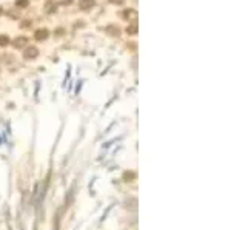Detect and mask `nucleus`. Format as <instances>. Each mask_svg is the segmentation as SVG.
I'll return each instance as SVG.
<instances>
[{
    "instance_id": "1",
    "label": "nucleus",
    "mask_w": 231,
    "mask_h": 230,
    "mask_svg": "<svg viewBox=\"0 0 231 230\" xmlns=\"http://www.w3.org/2000/svg\"><path fill=\"white\" fill-rule=\"evenodd\" d=\"M123 19L125 20H128V22H131V23H134L136 20H137V17H139V14H137V11L136 9H133V8H130V9H125L123 11Z\"/></svg>"
},
{
    "instance_id": "2",
    "label": "nucleus",
    "mask_w": 231,
    "mask_h": 230,
    "mask_svg": "<svg viewBox=\"0 0 231 230\" xmlns=\"http://www.w3.org/2000/svg\"><path fill=\"white\" fill-rule=\"evenodd\" d=\"M39 56V50L36 46H28L25 51H23V57L26 60H30V59H36Z\"/></svg>"
},
{
    "instance_id": "3",
    "label": "nucleus",
    "mask_w": 231,
    "mask_h": 230,
    "mask_svg": "<svg viewBox=\"0 0 231 230\" xmlns=\"http://www.w3.org/2000/svg\"><path fill=\"white\" fill-rule=\"evenodd\" d=\"M96 6V0H79V8L82 11H88Z\"/></svg>"
},
{
    "instance_id": "4",
    "label": "nucleus",
    "mask_w": 231,
    "mask_h": 230,
    "mask_svg": "<svg viewBox=\"0 0 231 230\" xmlns=\"http://www.w3.org/2000/svg\"><path fill=\"white\" fill-rule=\"evenodd\" d=\"M45 11L48 12V14H54V12L57 11V5L54 0H48V2L45 3Z\"/></svg>"
},
{
    "instance_id": "5",
    "label": "nucleus",
    "mask_w": 231,
    "mask_h": 230,
    "mask_svg": "<svg viewBox=\"0 0 231 230\" xmlns=\"http://www.w3.org/2000/svg\"><path fill=\"white\" fill-rule=\"evenodd\" d=\"M26 43H28V39L22 36V37L14 39V42H12V46H14V48H23Z\"/></svg>"
},
{
    "instance_id": "6",
    "label": "nucleus",
    "mask_w": 231,
    "mask_h": 230,
    "mask_svg": "<svg viewBox=\"0 0 231 230\" xmlns=\"http://www.w3.org/2000/svg\"><path fill=\"white\" fill-rule=\"evenodd\" d=\"M105 33H108L110 36H119L120 34V28L117 25H108L105 28Z\"/></svg>"
},
{
    "instance_id": "7",
    "label": "nucleus",
    "mask_w": 231,
    "mask_h": 230,
    "mask_svg": "<svg viewBox=\"0 0 231 230\" xmlns=\"http://www.w3.org/2000/svg\"><path fill=\"white\" fill-rule=\"evenodd\" d=\"M48 33H49V31H48L46 28L37 30V31H36V39H37V40H45V39L48 37Z\"/></svg>"
},
{
    "instance_id": "8",
    "label": "nucleus",
    "mask_w": 231,
    "mask_h": 230,
    "mask_svg": "<svg viewBox=\"0 0 231 230\" xmlns=\"http://www.w3.org/2000/svg\"><path fill=\"white\" fill-rule=\"evenodd\" d=\"M137 31H139L137 22H134V23H130V25H128V28H126V33H128V34H137Z\"/></svg>"
},
{
    "instance_id": "9",
    "label": "nucleus",
    "mask_w": 231,
    "mask_h": 230,
    "mask_svg": "<svg viewBox=\"0 0 231 230\" xmlns=\"http://www.w3.org/2000/svg\"><path fill=\"white\" fill-rule=\"evenodd\" d=\"M30 5V0H16V6L17 8H26Z\"/></svg>"
},
{
    "instance_id": "10",
    "label": "nucleus",
    "mask_w": 231,
    "mask_h": 230,
    "mask_svg": "<svg viewBox=\"0 0 231 230\" xmlns=\"http://www.w3.org/2000/svg\"><path fill=\"white\" fill-rule=\"evenodd\" d=\"M8 43H9V37L2 34V36H0V46H6Z\"/></svg>"
},
{
    "instance_id": "11",
    "label": "nucleus",
    "mask_w": 231,
    "mask_h": 230,
    "mask_svg": "<svg viewBox=\"0 0 231 230\" xmlns=\"http://www.w3.org/2000/svg\"><path fill=\"white\" fill-rule=\"evenodd\" d=\"M59 3H62V5H71L73 3V0H57Z\"/></svg>"
},
{
    "instance_id": "12",
    "label": "nucleus",
    "mask_w": 231,
    "mask_h": 230,
    "mask_svg": "<svg viewBox=\"0 0 231 230\" xmlns=\"http://www.w3.org/2000/svg\"><path fill=\"white\" fill-rule=\"evenodd\" d=\"M111 3H114V5H123L125 3V0H110Z\"/></svg>"
},
{
    "instance_id": "13",
    "label": "nucleus",
    "mask_w": 231,
    "mask_h": 230,
    "mask_svg": "<svg viewBox=\"0 0 231 230\" xmlns=\"http://www.w3.org/2000/svg\"><path fill=\"white\" fill-rule=\"evenodd\" d=\"M128 178H134V173H125V179H128Z\"/></svg>"
},
{
    "instance_id": "14",
    "label": "nucleus",
    "mask_w": 231,
    "mask_h": 230,
    "mask_svg": "<svg viewBox=\"0 0 231 230\" xmlns=\"http://www.w3.org/2000/svg\"><path fill=\"white\" fill-rule=\"evenodd\" d=\"M2 12H3V11H2V8H0V14H2Z\"/></svg>"
}]
</instances>
